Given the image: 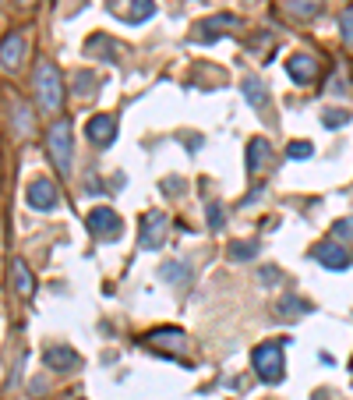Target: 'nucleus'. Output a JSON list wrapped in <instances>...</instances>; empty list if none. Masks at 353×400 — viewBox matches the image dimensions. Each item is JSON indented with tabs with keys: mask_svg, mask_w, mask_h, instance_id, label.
Returning a JSON list of instances; mask_svg holds the SVG:
<instances>
[{
	"mask_svg": "<svg viewBox=\"0 0 353 400\" xmlns=\"http://www.w3.org/2000/svg\"><path fill=\"white\" fill-rule=\"evenodd\" d=\"M163 238H166V213H145V220H142V238H138V245L145 248V252H156L159 245H163Z\"/></svg>",
	"mask_w": 353,
	"mask_h": 400,
	"instance_id": "obj_8",
	"label": "nucleus"
},
{
	"mask_svg": "<svg viewBox=\"0 0 353 400\" xmlns=\"http://www.w3.org/2000/svg\"><path fill=\"white\" fill-rule=\"evenodd\" d=\"M18 4H32V0H18Z\"/></svg>",
	"mask_w": 353,
	"mask_h": 400,
	"instance_id": "obj_28",
	"label": "nucleus"
},
{
	"mask_svg": "<svg viewBox=\"0 0 353 400\" xmlns=\"http://www.w3.org/2000/svg\"><path fill=\"white\" fill-rule=\"evenodd\" d=\"M318 8H322V0H290V11L297 18H315Z\"/></svg>",
	"mask_w": 353,
	"mask_h": 400,
	"instance_id": "obj_21",
	"label": "nucleus"
},
{
	"mask_svg": "<svg viewBox=\"0 0 353 400\" xmlns=\"http://www.w3.org/2000/svg\"><path fill=\"white\" fill-rule=\"evenodd\" d=\"M85 227H89V234L99 238V241H117V238H121V231H124L121 216H117L110 206H96V209L85 216Z\"/></svg>",
	"mask_w": 353,
	"mask_h": 400,
	"instance_id": "obj_4",
	"label": "nucleus"
},
{
	"mask_svg": "<svg viewBox=\"0 0 353 400\" xmlns=\"http://www.w3.org/2000/svg\"><path fill=\"white\" fill-rule=\"evenodd\" d=\"M286 75L297 82V85H308V82H315V75H318V61L311 53H293L290 61H286Z\"/></svg>",
	"mask_w": 353,
	"mask_h": 400,
	"instance_id": "obj_12",
	"label": "nucleus"
},
{
	"mask_svg": "<svg viewBox=\"0 0 353 400\" xmlns=\"http://www.w3.org/2000/svg\"><path fill=\"white\" fill-rule=\"evenodd\" d=\"M283 348L286 340H265L251 351V365L258 372V379H265L269 386H279L286 379V365H283Z\"/></svg>",
	"mask_w": 353,
	"mask_h": 400,
	"instance_id": "obj_3",
	"label": "nucleus"
},
{
	"mask_svg": "<svg viewBox=\"0 0 353 400\" xmlns=\"http://www.w3.org/2000/svg\"><path fill=\"white\" fill-rule=\"evenodd\" d=\"M32 82H36L39 106L46 113H61V106H64V78H61V71H57V64L53 61H39Z\"/></svg>",
	"mask_w": 353,
	"mask_h": 400,
	"instance_id": "obj_1",
	"label": "nucleus"
},
{
	"mask_svg": "<svg viewBox=\"0 0 353 400\" xmlns=\"http://www.w3.org/2000/svg\"><path fill=\"white\" fill-rule=\"evenodd\" d=\"M85 135H89L92 145L110 149L113 138H117V117H113V113H96V117L89 121V128H85Z\"/></svg>",
	"mask_w": 353,
	"mask_h": 400,
	"instance_id": "obj_9",
	"label": "nucleus"
},
{
	"mask_svg": "<svg viewBox=\"0 0 353 400\" xmlns=\"http://www.w3.org/2000/svg\"><path fill=\"white\" fill-rule=\"evenodd\" d=\"M205 220H209V227H212V231H219V227L226 223V213H223V206H219V202H209V206H205Z\"/></svg>",
	"mask_w": 353,
	"mask_h": 400,
	"instance_id": "obj_23",
	"label": "nucleus"
},
{
	"mask_svg": "<svg viewBox=\"0 0 353 400\" xmlns=\"http://www.w3.org/2000/svg\"><path fill=\"white\" fill-rule=\"evenodd\" d=\"M237 25H241V22L233 18V15H216V18L195 25V39H219V36H223L219 29H237Z\"/></svg>",
	"mask_w": 353,
	"mask_h": 400,
	"instance_id": "obj_15",
	"label": "nucleus"
},
{
	"mask_svg": "<svg viewBox=\"0 0 353 400\" xmlns=\"http://www.w3.org/2000/svg\"><path fill=\"white\" fill-rule=\"evenodd\" d=\"M276 312H279V319H286V322H293V319H301V315H308L311 312V305L308 301H301L297 294H286L279 305H276Z\"/></svg>",
	"mask_w": 353,
	"mask_h": 400,
	"instance_id": "obj_17",
	"label": "nucleus"
},
{
	"mask_svg": "<svg viewBox=\"0 0 353 400\" xmlns=\"http://www.w3.org/2000/svg\"><path fill=\"white\" fill-rule=\"evenodd\" d=\"M46 149H50V159L53 166L61 170L64 178H71V163H75V131H71V121L68 117H57L46 131Z\"/></svg>",
	"mask_w": 353,
	"mask_h": 400,
	"instance_id": "obj_2",
	"label": "nucleus"
},
{
	"mask_svg": "<svg viewBox=\"0 0 353 400\" xmlns=\"http://www.w3.org/2000/svg\"><path fill=\"white\" fill-rule=\"evenodd\" d=\"M241 92H244V99H248L255 110H262V113H265L269 96H265V85H262L258 78H244V82H241Z\"/></svg>",
	"mask_w": 353,
	"mask_h": 400,
	"instance_id": "obj_18",
	"label": "nucleus"
},
{
	"mask_svg": "<svg viewBox=\"0 0 353 400\" xmlns=\"http://www.w3.org/2000/svg\"><path fill=\"white\" fill-rule=\"evenodd\" d=\"M343 36L353 43V15H343Z\"/></svg>",
	"mask_w": 353,
	"mask_h": 400,
	"instance_id": "obj_27",
	"label": "nucleus"
},
{
	"mask_svg": "<svg viewBox=\"0 0 353 400\" xmlns=\"http://www.w3.org/2000/svg\"><path fill=\"white\" fill-rule=\"evenodd\" d=\"M124 4H128V11L121 18L128 25H142V22H149L156 15V0H124Z\"/></svg>",
	"mask_w": 353,
	"mask_h": 400,
	"instance_id": "obj_16",
	"label": "nucleus"
},
{
	"mask_svg": "<svg viewBox=\"0 0 353 400\" xmlns=\"http://www.w3.org/2000/svg\"><path fill=\"white\" fill-rule=\"evenodd\" d=\"M43 365H46V369H53V372H71V369H78V365H82V358H78L68 344H53V348H46V351H43Z\"/></svg>",
	"mask_w": 353,
	"mask_h": 400,
	"instance_id": "obj_11",
	"label": "nucleus"
},
{
	"mask_svg": "<svg viewBox=\"0 0 353 400\" xmlns=\"http://www.w3.org/2000/svg\"><path fill=\"white\" fill-rule=\"evenodd\" d=\"M353 117H350V113L346 110H322V124L325 128H346Z\"/></svg>",
	"mask_w": 353,
	"mask_h": 400,
	"instance_id": "obj_22",
	"label": "nucleus"
},
{
	"mask_svg": "<svg viewBox=\"0 0 353 400\" xmlns=\"http://www.w3.org/2000/svg\"><path fill=\"white\" fill-rule=\"evenodd\" d=\"M269 159H272L269 142H265V138H251V142H248V174L258 178V174H262V166H265Z\"/></svg>",
	"mask_w": 353,
	"mask_h": 400,
	"instance_id": "obj_14",
	"label": "nucleus"
},
{
	"mask_svg": "<svg viewBox=\"0 0 353 400\" xmlns=\"http://www.w3.org/2000/svg\"><path fill=\"white\" fill-rule=\"evenodd\" d=\"M25 32H8L4 39H0V68L8 71H18L22 61H25Z\"/></svg>",
	"mask_w": 353,
	"mask_h": 400,
	"instance_id": "obj_7",
	"label": "nucleus"
},
{
	"mask_svg": "<svg viewBox=\"0 0 353 400\" xmlns=\"http://www.w3.org/2000/svg\"><path fill=\"white\" fill-rule=\"evenodd\" d=\"M159 276H163V280H173V283H181V287H184V280H188L191 273H188L184 262H166V266L159 269Z\"/></svg>",
	"mask_w": 353,
	"mask_h": 400,
	"instance_id": "obj_20",
	"label": "nucleus"
},
{
	"mask_svg": "<svg viewBox=\"0 0 353 400\" xmlns=\"http://www.w3.org/2000/svg\"><path fill=\"white\" fill-rule=\"evenodd\" d=\"M145 344H149V348H156V351H170V355H181V351L188 348V336H184V329L163 326V329H156V333H149V336H145Z\"/></svg>",
	"mask_w": 353,
	"mask_h": 400,
	"instance_id": "obj_10",
	"label": "nucleus"
},
{
	"mask_svg": "<svg viewBox=\"0 0 353 400\" xmlns=\"http://www.w3.org/2000/svg\"><path fill=\"white\" fill-rule=\"evenodd\" d=\"M315 259H318V262H322L325 269H336V273H339V269H350V266H353V252H350V248H343V245H339L336 238L322 241V245L315 248Z\"/></svg>",
	"mask_w": 353,
	"mask_h": 400,
	"instance_id": "obj_5",
	"label": "nucleus"
},
{
	"mask_svg": "<svg viewBox=\"0 0 353 400\" xmlns=\"http://www.w3.org/2000/svg\"><path fill=\"white\" fill-rule=\"evenodd\" d=\"M258 252H262L258 241H233V245H230V259H233V262H248V259H255Z\"/></svg>",
	"mask_w": 353,
	"mask_h": 400,
	"instance_id": "obj_19",
	"label": "nucleus"
},
{
	"mask_svg": "<svg viewBox=\"0 0 353 400\" xmlns=\"http://www.w3.org/2000/svg\"><path fill=\"white\" fill-rule=\"evenodd\" d=\"M11 283H15V291H18L22 298H32V294H36V276H32V269L25 266V259H15V262H11Z\"/></svg>",
	"mask_w": 353,
	"mask_h": 400,
	"instance_id": "obj_13",
	"label": "nucleus"
},
{
	"mask_svg": "<svg viewBox=\"0 0 353 400\" xmlns=\"http://www.w3.org/2000/svg\"><path fill=\"white\" fill-rule=\"evenodd\" d=\"M279 276H283L279 269H262V273H258V280H262V283H276Z\"/></svg>",
	"mask_w": 353,
	"mask_h": 400,
	"instance_id": "obj_26",
	"label": "nucleus"
},
{
	"mask_svg": "<svg viewBox=\"0 0 353 400\" xmlns=\"http://www.w3.org/2000/svg\"><path fill=\"white\" fill-rule=\"evenodd\" d=\"M25 195H29V206L39 209V213H53L57 202H61V195H57V185H53L50 178H36Z\"/></svg>",
	"mask_w": 353,
	"mask_h": 400,
	"instance_id": "obj_6",
	"label": "nucleus"
},
{
	"mask_svg": "<svg viewBox=\"0 0 353 400\" xmlns=\"http://www.w3.org/2000/svg\"><path fill=\"white\" fill-rule=\"evenodd\" d=\"M353 234V220H339L336 227H332V238L339 241V238H350Z\"/></svg>",
	"mask_w": 353,
	"mask_h": 400,
	"instance_id": "obj_25",
	"label": "nucleus"
},
{
	"mask_svg": "<svg viewBox=\"0 0 353 400\" xmlns=\"http://www.w3.org/2000/svg\"><path fill=\"white\" fill-rule=\"evenodd\" d=\"M286 156H290V159H311V156H315V145H311V142H290Z\"/></svg>",
	"mask_w": 353,
	"mask_h": 400,
	"instance_id": "obj_24",
	"label": "nucleus"
}]
</instances>
